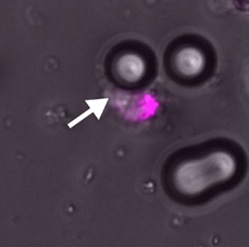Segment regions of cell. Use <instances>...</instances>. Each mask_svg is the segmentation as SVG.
<instances>
[{
  "label": "cell",
  "mask_w": 249,
  "mask_h": 247,
  "mask_svg": "<svg viewBox=\"0 0 249 247\" xmlns=\"http://www.w3.org/2000/svg\"><path fill=\"white\" fill-rule=\"evenodd\" d=\"M236 160L231 154L215 150L196 159L179 164L175 173L178 185L183 193L196 194L213 181L228 179L235 172Z\"/></svg>",
  "instance_id": "obj_1"
},
{
  "label": "cell",
  "mask_w": 249,
  "mask_h": 247,
  "mask_svg": "<svg viewBox=\"0 0 249 247\" xmlns=\"http://www.w3.org/2000/svg\"><path fill=\"white\" fill-rule=\"evenodd\" d=\"M116 69L119 76L126 82L139 81L145 72L143 59L134 53H126L121 56L116 64Z\"/></svg>",
  "instance_id": "obj_3"
},
{
  "label": "cell",
  "mask_w": 249,
  "mask_h": 247,
  "mask_svg": "<svg viewBox=\"0 0 249 247\" xmlns=\"http://www.w3.org/2000/svg\"><path fill=\"white\" fill-rule=\"evenodd\" d=\"M174 64L176 70L180 75L185 78H195L203 72L206 59L199 49L186 46L176 53Z\"/></svg>",
  "instance_id": "obj_2"
}]
</instances>
